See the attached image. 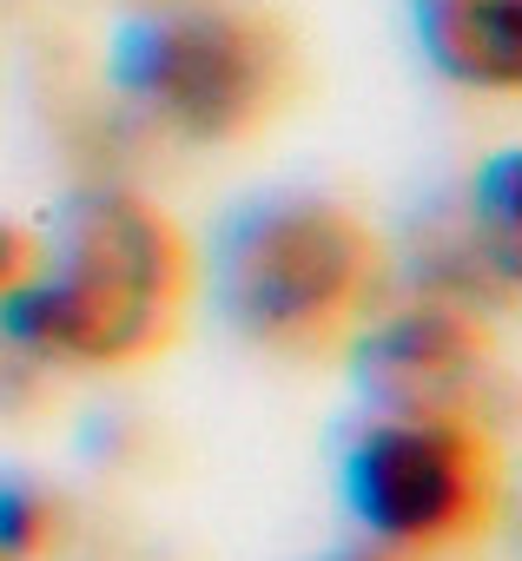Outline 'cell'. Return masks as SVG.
Here are the masks:
<instances>
[{"instance_id":"9c48e42d","label":"cell","mask_w":522,"mask_h":561,"mask_svg":"<svg viewBox=\"0 0 522 561\" xmlns=\"http://www.w3.org/2000/svg\"><path fill=\"white\" fill-rule=\"evenodd\" d=\"M34 238L21 231V225H8V218H0V305H8L21 285H27V271H34Z\"/></svg>"},{"instance_id":"8992f818","label":"cell","mask_w":522,"mask_h":561,"mask_svg":"<svg viewBox=\"0 0 522 561\" xmlns=\"http://www.w3.org/2000/svg\"><path fill=\"white\" fill-rule=\"evenodd\" d=\"M417 34L456 87L509 93L522 80V0H417Z\"/></svg>"},{"instance_id":"ba28073f","label":"cell","mask_w":522,"mask_h":561,"mask_svg":"<svg viewBox=\"0 0 522 561\" xmlns=\"http://www.w3.org/2000/svg\"><path fill=\"white\" fill-rule=\"evenodd\" d=\"M54 535V502L27 482H0V561H27Z\"/></svg>"},{"instance_id":"5b68a950","label":"cell","mask_w":522,"mask_h":561,"mask_svg":"<svg viewBox=\"0 0 522 561\" xmlns=\"http://www.w3.org/2000/svg\"><path fill=\"white\" fill-rule=\"evenodd\" d=\"M483 324L456 298H417L358 331L351 370L384 416H463L483 390Z\"/></svg>"},{"instance_id":"7a4b0ae2","label":"cell","mask_w":522,"mask_h":561,"mask_svg":"<svg viewBox=\"0 0 522 561\" xmlns=\"http://www.w3.org/2000/svg\"><path fill=\"white\" fill-rule=\"evenodd\" d=\"M377 298L384 238L338 198H258L218 244V305L265 351H331L364 331Z\"/></svg>"},{"instance_id":"6da1fadb","label":"cell","mask_w":522,"mask_h":561,"mask_svg":"<svg viewBox=\"0 0 522 561\" xmlns=\"http://www.w3.org/2000/svg\"><path fill=\"white\" fill-rule=\"evenodd\" d=\"M192 257L179 225L133 192H87L60 218L47 271L0 305V331L54 364H139L152 357L185 311Z\"/></svg>"},{"instance_id":"3957f363","label":"cell","mask_w":522,"mask_h":561,"mask_svg":"<svg viewBox=\"0 0 522 561\" xmlns=\"http://www.w3.org/2000/svg\"><path fill=\"white\" fill-rule=\"evenodd\" d=\"M120 80L152 126L198 146H231L285 106L298 67L272 21L218 0H179L126 41Z\"/></svg>"},{"instance_id":"52a82bcc","label":"cell","mask_w":522,"mask_h":561,"mask_svg":"<svg viewBox=\"0 0 522 561\" xmlns=\"http://www.w3.org/2000/svg\"><path fill=\"white\" fill-rule=\"evenodd\" d=\"M469 225H476V238L489 244V257L515 277V159H509V152H502V159L476 179Z\"/></svg>"},{"instance_id":"30bf717a","label":"cell","mask_w":522,"mask_h":561,"mask_svg":"<svg viewBox=\"0 0 522 561\" xmlns=\"http://www.w3.org/2000/svg\"><path fill=\"white\" fill-rule=\"evenodd\" d=\"M159 8H179V0H159Z\"/></svg>"},{"instance_id":"277c9868","label":"cell","mask_w":522,"mask_h":561,"mask_svg":"<svg viewBox=\"0 0 522 561\" xmlns=\"http://www.w3.org/2000/svg\"><path fill=\"white\" fill-rule=\"evenodd\" d=\"M351 515L404 554L456 548L489 522V449L469 416H384L344 462Z\"/></svg>"}]
</instances>
